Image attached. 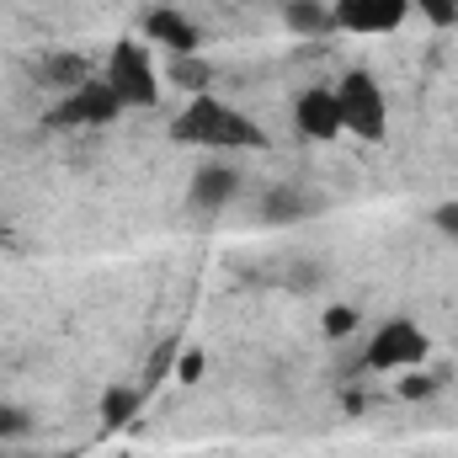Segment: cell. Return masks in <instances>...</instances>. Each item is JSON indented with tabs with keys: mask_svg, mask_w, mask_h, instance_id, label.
Segmentation results:
<instances>
[{
	"mask_svg": "<svg viewBox=\"0 0 458 458\" xmlns=\"http://www.w3.org/2000/svg\"><path fill=\"white\" fill-rule=\"evenodd\" d=\"M171 81L187 86L192 97H203L208 91V64H198V54H182V59H171Z\"/></svg>",
	"mask_w": 458,
	"mask_h": 458,
	"instance_id": "4fadbf2b",
	"label": "cell"
},
{
	"mask_svg": "<svg viewBox=\"0 0 458 458\" xmlns=\"http://www.w3.org/2000/svg\"><path fill=\"white\" fill-rule=\"evenodd\" d=\"M352 331H357V310H352V304H331V310H326V336L342 342Z\"/></svg>",
	"mask_w": 458,
	"mask_h": 458,
	"instance_id": "5bb4252c",
	"label": "cell"
},
{
	"mask_svg": "<svg viewBox=\"0 0 458 458\" xmlns=\"http://www.w3.org/2000/svg\"><path fill=\"white\" fill-rule=\"evenodd\" d=\"M117 113H123V102L113 97V86L102 75H91L86 86H75L54 102L48 123L54 128H107V123H117Z\"/></svg>",
	"mask_w": 458,
	"mask_h": 458,
	"instance_id": "5b68a950",
	"label": "cell"
},
{
	"mask_svg": "<svg viewBox=\"0 0 458 458\" xmlns=\"http://www.w3.org/2000/svg\"><path fill=\"white\" fill-rule=\"evenodd\" d=\"M416 5L411 0H331V16H336V32H357V38H378V32H394Z\"/></svg>",
	"mask_w": 458,
	"mask_h": 458,
	"instance_id": "8992f818",
	"label": "cell"
},
{
	"mask_svg": "<svg viewBox=\"0 0 458 458\" xmlns=\"http://www.w3.org/2000/svg\"><path fill=\"white\" fill-rule=\"evenodd\" d=\"M32 75L64 97V91H75V86L91 81V64H86L81 54H43V59H32Z\"/></svg>",
	"mask_w": 458,
	"mask_h": 458,
	"instance_id": "30bf717a",
	"label": "cell"
},
{
	"mask_svg": "<svg viewBox=\"0 0 458 458\" xmlns=\"http://www.w3.org/2000/svg\"><path fill=\"white\" fill-rule=\"evenodd\" d=\"M128 416H133V394H128V389H113V394H107V421H128Z\"/></svg>",
	"mask_w": 458,
	"mask_h": 458,
	"instance_id": "2e32d148",
	"label": "cell"
},
{
	"mask_svg": "<svg viewBox=\"0 0 458 458\" xmlns=\"http://www.w3.org/2000/svg\"><path fill=\"white\" fill-rule=\"evenodd\" d=\"M304 214H315V198H304V192H293V187H272V192L261 198V219H272V225H293V219H304Z\"/></svg>",
	"mask_w": 458,
	"mask_h": 458,
	"instance_id": "8fae6325",
	"label": "cell"
},
{
	"mask_svg": "<svg viewBox=\"0 0 458 458\" xmlns=\"http://www.w3.org/2000/svg\"><path fill=\"white\" fill-rule=\"evenodd\" d=\"M432 357V336L411 320V315H389L368 346H362V362L373 368V373H405V368H416V362H427Z\"/></svg>",
	"mask_w": 458,
	"mask_h": 458,
	"instance_id": "277c9868",
	"label": "cell"
},
{
	"mask_svg": "<svg viewBox=\"0 0 458 458\" xmlns=\"http://www.w3.org/2000/svg\"><path fill=\"white\" fill-rule=\"evenodd\" d=\"M283 16H288V27L304 32V38H310V32H315V38H320V32H336V16H331L326 0H288Z\"/></svg>",
	"mask_w": 458,
	"mask_h": 458,
	"instance_id": "7c38bea8",
	"label": "cell"
},
{
	"mask_svg": "<svg viewBox=\"0 0 458 458\" xmlns=\"http://www.w3.org/2000/svg\"><path fill=\"white\" fill-rule=\"evenodd\" d=\"M102 81L113 86V97L123 102V113H128V107H155V102H160V75H155L149 48H144L139 38H117L113 54H107Z\"/></svg>",
	"mask_w": 458,
	"mask_h": 458,
	"instance_id": "7a4b0ae2",
	"label": "cell"
},
{
	"mask_svg": "<svg viewBox=\"0 0 458 458\" xmlns=\"http://www.w3.org/2000/svg\"><path fill=\"white\" fill-rule=\"evenodd\" d=\"M293 128H299L304 139H315V144H331V139H342V107H336V86H310V91H299V102H293Z\"/></svg>",
	"mask_w": 458,
	"mask_h": 458,
	"instance_id": "52a82bcc",
	"label": "cell"
},
{
	"mask_svg": "<svg viewBox=\"0 0 458 458\" xmlns=\"http://www.w3.org/2000/svg\"><path fill=\"white\" fill-rule=\"evenodd\" d=\"M432 225L443 229V234H448V240H458V203H443V208H437V214H432Z\"/></svg>",
	"mask_w": 458,
	"mask_h": 458,
	"instance_id": "ac0fdd59",
	"label": "cell"
},
{
	"mask_svg": "<svg viewBox=\"0 0 458 458\" xmlns=\"http://www.w3.org/2000/svg\"><path fill=\"white\" fill-rule=\"evenodd\" d=\"M16 432H27V411L0 405V443H5V437H16Z\"/></svg>",
	"mask_w": 458,
	"mask_h": 458,
	"instance_id": "9a60e30c",
	"label": "cell"
},
{
	"mask_svg": "<svg viewBox=\"0 0 458 458\" xmlns=\"http://www.w3.org/2000/svg\"><path fill=\"white\" fill-rule=\"evenodd\" d=\"M336 107H342V133H357L368 144L389 133V97L368 70H346L336 86Z\"/></svg>",
	"mask_w": 458,
	"mask_h": 458,
	"instance_id": "3957f363",
	"label": "cell"
},
{
	"mask_svg": "<svg viewBox=\"0 0 458 458\" xmlns=\"http://www.w3.org/2000/svg\"><path fill=\"white\" fill-rule=\"evenodd\" d=\"M171 139L176 144H192V149H261L267 133L219 97H187V107L171 117Z\"/></svg>",
	"mask_w": 458,
	"mask_h": 458,
	"instance_id": "6da1fadb",
	"label": "cell"
},
{
	"mask_svg": "<svg viewBox=\"0 0 458 458\" xmlns=\"http://www.w3.org/2000/svg\"><path fill=\"white\" fill-rule=\"evenodd\" d=\"M144 38H149V43H160L171 59H182V54H198V27H192L182 11H165V5L144 16Z\"/></svg>",
	"mask_w": 458,
	"mask_h": 458,
	"instance_id": "9c48e42d",
	"label": "cell"
},
{
	"mask_svg": "<svg viewBox=\"0 0 458 458\" xmlns=\"http://www.w3.org/2000/svg\"><path fill=\"white\" fill-rule=\"evenodd\" d=\"M411 5H416V11H427L432 21H454V16H458V0H411Z\"/></svg>",
	"mask_w": 458,
	"mask_h": 458,
	"instance_id": "e0dca14e",
	"label": "cell"
},
{
	"mask_svg": "<svg viewBox=\"0 0 458 458\" xmlns=\"http://www.w3.org/2000/svg\"><path fill=\"white\" fill-rule=\"evenodd\" d=\"M234 187H240V171L225 165V160H208V165H198V176H192V187H187V203H192L198 214H219V208H229Z\"/></svg>",
	"mask_w": 458,
	"mask_h": 458,
	"instance_id": "ba28073f",
	"label": "cell"
},
{
	"mask_svg": "<svg viewBox=\"0 0 458 458\" xmlns=\"http://www.w3.org/2000/svg\"><path fill=\"white\" fill-rule=\"evenodd\" d=\"M176 373H182V378H187V384H198V378H203V352H187V357H182V368H176Z\"/></svg>",
	"mask_w": 458,
	"mask_h": 458,
	"instance_id": "d6986e66",
	"label": "cell"
}]
</instances>
